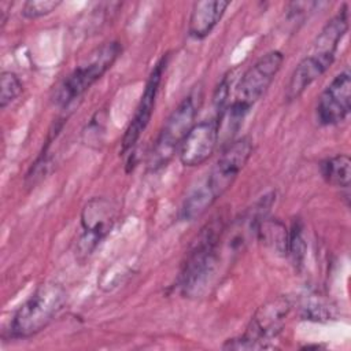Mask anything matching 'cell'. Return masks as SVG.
Returning <instances> with one entry per match:
<instances>
[{"label": "cell", "instance_id": "obj_1", "mask_svg": "<svg viewBox=\"0 0 351 351\" xmlns=\"http://www.w3.org/2000/svg\"><path fill=\"white\" fill-rule=\"evenodd\" d=\"M225 226L221 218L207 222L196 236L182 262L177 285L182 295L196 296L208 284L219 259V247Z\"/></svg>", "mask_w": 351, "mask_h": 351}, {"label": "cell", "instance_id": "obj_2", "mask_svg": "<svg viewBox=\"0 0 351 351\" xmlns=\"http://www.w3.org/2000/svg\"><path fill=\"white\" fill-rule=\"evenodd\" d=\"M66 291L60 284L45 282L21 304L15 311L10 333L14 339H27L49 325L66 303Z\"/></svg>", "mask_w": 351, "mask_h": 351}, {"label": "cell", "instance_id": "obj_3", "mask_svg": "<svg viewBox=\"0 0 351 351\" xmlns=\"http://www.w3.org/2000/svg\"><path fill=\"white\" fill-rule=\"evenodd\" d=\"M287 296H277L262 304L252 315L245 332L240 337L229 339L222 346L225 350H263L282 330L284 322L291 311Z\"/></svg>", "mask_w": 351, "mask_h": 351}, {"label": "cell", "instance_id": "obj_4", "mask_svg": "<svg viewBox=\"0 0 351 351\" xmlns=\"http://www.w3.org/2000/svg\"><path fill=\"white\" fill-rule=\"evenodd\" d=\"M121 49L118 41H110L96 48L84 64L75 67L64 78L55 95L56 104L67 107L75 99L81 97L114 64Z\"/></svg>", "mask_w": 351, "mask_h": 351}, {"label": "cell", "instance_id": "obj_5", "mask_svg": "<svg viewBox=\"0 0 351 351\" xmlns=\"http://www.w3.org/2000/svg\"><path fill=\"white\" fill-rule=\"evenodd\" d=\"M196 112V103L191 95L184 97V100L173 110V112L165 121L151 151L148 160L151 169L156 170L170 162L195 125Z\"/></svg>", "mask_w": 351, "mask_h": 351}, {"label": "cell", "instance_id": "obj_6", "mask_svg": "<svg viewBox=\"0 0 351 351\" xmlns=\"http://www.w3.org/2000/svg\"><path fill=\"white\" fill-rule=\"evenodd\" d=\"M284 63L280 51H270L261 56L241 75L232 104L248 114L251 107L265 95Z\"/></svg>", "mask_w": 351, "mask_h": 351}, {"label": "cell", "instance_id": "obj_7", "mask_svg": "<svg viewBox=\"0 0 351 351\" xmlns=\"http://www.w3.org/2000/svg\"><path fill=\"white\" fill-rule=\"evenodd\" d=\"M252 151L254 145L250 137H241L232 141L222 149V154L204 180V185L215 199L221 197L233 185L240 171L251 158Z\"/></svg>", "mask_w": 351, "mask_h": 351}, {"label": "cell", "instance_id": "obj_8", "mask_svg": "<svg viewBox=\"0 0 351 351\" xmlns=\"http://www.w3.org/2000/svg\"><path fill=\"white\" fill-rule=\"evenodd\" d=\"M115 221V207L106 197H92L81 213L82 233L77 241V252L89 256L99 243L108 234Z\"/></svg>", "mask_w": 351, "mask_h": 351}, {"label": "cell", "instance_id": "obj_9", "mask_svg": "<svg viewBox=\"0 0 351 351\" xmlns=\"http://www.w3.org/2000/svg\"><path fill=\"white\" fill-rule=\"evenodd\" d=\"M167 64V53L163 55L156 64L154 66L152 71L149 73V77L145 82V88L144 92L140 97V101L136 107L134 115L130 119L123 138H122V147L121 151L122 154H128L129 151H132L134 148V145L137 144L138 138L141 137V134L144 133L145 128L148 126L152 112H154V107H155V101H156V96L159 92V86H160V81H162V75L163 71L166 69Z\"/></svg>", "mask_w": 351, "mask_h": 351}, {"label": "cell", "instance_id": "obj_10", "mask_svg": "<svg viewBox=\"0 0 351 351\" xmlns=\"http://www.w3.org/2000/svg\"><path fill=\"white\" fill-rule=\"evenodd\" d=\"M351 110V74L348 70L339 73L322 90L317 101V119L321 125L330 126L343 122Z\"/></svg>", "mask_w": 351, "mask_h": 351}, {"label": "cell", "instance_id": "obj_11", "mask_svg": "<svg viewBox=\"0 0 351 351\" xmlns=\"http://www.w3.org/2000/svg\"><path fill=\"white\" fill-rule=\"evenodd\" d=\"M218 145L217 118L195 123L180 147V160L184 166L196 167L203 165L214 154Z\"/></svg>", "mask_w": 351, "mask_h": 351}, {"label": "cell", "instance_id": "obj_12", "mask_svg": "<svg viewBox=\"0 0 351 351\" xmlns=\"http://www.w3.org/2000/svg\"><path fill=\"white\" fill-rule=\"evenodd\" d=\"M335 55L318 53L310 51L293 69L285 88V97L288 101L299 99L303 92L319 78L333 63Z\"/></svg>", "mask_w": 351, "mask_h": 351}, {"label": "cell", "instance_id": "obj_13", "mask_svg": "<svg viewBox=\"0 0 351 351\" xmlns=\"http://www.w3.org/2000/svg\"><path fill=\"white\" fill-rule=\"evenodd\" d=\"M229 4L230 1L225 0L196 1L192 7L188 21L189 36L196 40L206 38L218 25Z\"/></svg>", "mask_w": 351, "mask_h": 351}, {"label": "cell", "instance_id": "obj_14", "mask_svg": "<svg viewBox=\"0 0 351 351\" xmlns=\"http://www.w3.org/2000/svg\"><path fill=\"white\" fill-rule=\"evenodd\" d=\"M255 236L273 252L287 255L288 250V230L278 219L262 218L256 226Z\"/></svg>", "mask_w": 351, "mask_h": 351}, {"label": "cell", "instance_id": "obj_15", "mask_svg": "<svg viewBox=\"0 0 351 351\" xmlns=\"http://www.w3.org/2000/svg\"><path fill=\"white\" fill-rule=\"evenodd\" d=\"M214 195L210 192V189L203 184L197 185L184 200L181 210H180V218L184 221H193L199 217H202L214 203H215Z\"/></svg>", "mask_w": 351, "mask_h": 351}, {"label": "cell", "instance_id": "obj_16", "mask_svg": "<svg viewBox=\"0 0 351 351\" xmlns=\"http://www.w3.org/2000/svg\"><path fill=\"white\" fill-rule=\"evenodd\" d=\"M321 174L324 180L340 188H348L351 180V160L348 155H335L332 158L325 159L321 163Z\"/></svg>", "mask_w": 351, "mask_h": 351}, {"label": "cell", "instance_id": "obj_17", "mask_svg": "<svg viewBox=\"0 0 351 351\" xmlns=\"http://www.w3.org/2000/svg\"><path fill=\"white\" fill-rule=\"evenodd\" d=\"M287 254L292 258L295 266H302L306 254V240L303 234V225L298 219L292 223L291 230H288V250Z\"/></svg>", "mask_w": 351, "mask_h": 351}, {"label": "cell", "instance_id": "obj_18", "mask_svg": "<svg viewBox=\"0 0 351 351\" xmlns=\"http://www.w3.org/2000/svg\"><path fill=\"white\" fill-rule=\"evenodd\" d=\"M23 90L19 77L12 71H3L0 75V107L5 108Z\"/></svg>", "mask_w": 351, "mask_h": 351}, {"label": "cell", "instance_id": "obj_19", "mask_svg": "<svg viewBox=\"0 0 351 351\" xmlns=\"http://www.w3.org/2000/svg\"><path fill=\"white\" fill-rule=\"evenodd\" d=\"M60 5V1L55 0H29L23 4L22 15L27 19H36L45 16L55 11Z\"/></svg>", "mask_w": 351, "mask_h": 351}]
</instances>
